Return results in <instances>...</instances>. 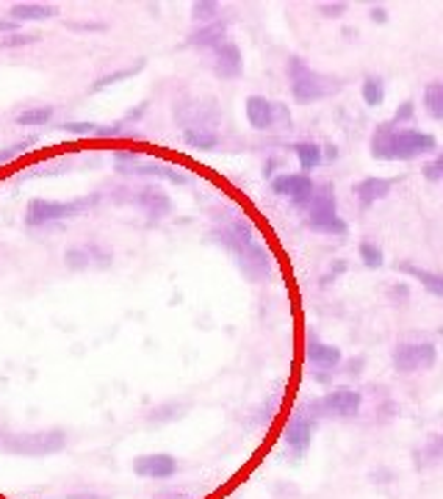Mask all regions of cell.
<instances>
[{"mask_svg":"<svg viewBox=\"0 0 443 499\" xmlns=\"http://www.w3.org/2000/svg\"><path fill=\"white\" fill-rule=\"evenodd\" d=\"M28 147H34V139H23V142H15V145L4 147V150H0V164H6V161H12V158L23 155Z\"/></svg>","mask_w":443,"mask_h":499,"instance_id":"obj_38","label":"cell"},{"mask_svg":"<svg viewBox=\"0 0 443 499\" xmlns=\"http://www.w3.org/2000/svg\"><path fill=\"white\" fill-rule=\"evenodd\" d=\"M211 67H213V75L222 78V81H236V78H241V73H244V55H241L239 45L231 42V39L225 45H219L213 50Z\"/></svg>","mask_w":443,"mask_h":499,"instance_id":"obj_15","label":"cell"},{"mask_svg":"<svg viewBox=\"0 0 443 499\" xmlns=\"http://www.w3.org/2000/svg\"><path fill=\"white\" fill-rule=\"evenodd\" d=\"M62 131L75 134V136H100V125H94V123H64Z\"/></svg>","mask_w":443,"mask_h":499,"instance_id":"obj_37","label":"cell"},{"mask_svg":"<svg viewBox=\"0 0 443 499\" xmlns=\"http://www.w3.org/2000/svg\"><path fill=\"white\" fill-rule=\"evenodd\" d=\"M59 15V9H55L53 4H39V0H23V4H15L9 9V20L15 23H28V20H50Z\"/></svg>","mask_w":443,"mask_h":499,"instance_id":"obj_21","label":"cell"},{"mask_svg":"<svg viewBox=\"0 0 443 499\" xmlns=\"http://www.w3.org/2000/svg\"><path fill=\"white\" fill-rule=\"evenodd\" d=\"M192 20L200 23V25L216 23L219 20V4L216 0H197V4L192 6Z\"/></svg>","mask_w":443,"mask_h":499,"instance_id":"obj_27","label":"cell"},{"mask_svg":"<svg viewBox=\"0 0 443 499\" xmlns=\"http://www.w3.org/2000/svg\"><path fill=\"white\" fill-rule=\"evenodd\" d=\"M363 408V394L355 392V388H332V392L316 397V400H308L302 405V411L308 416H313L316 422L319 419H352L358 416Z\"/></svg>","mask_w":443,"mask_h":499,"instance_id":"obj_6","label":"cell"},{"mask_svg":"<svg viewBox=\"0 0 443 499\" xmlns=\"http://www.w3.org/2000/svg\"><path fill=\"white\" fill-rule=\"evenodd\" d=\"M114 200H117V203H133V205H139V208H142L147 216H153V219H161V216H166V214L172 211L170 195H166L161 186H153V184H147V186H142V189H136V192L120 189Z\"/></svg>","mask_w":443,"mask_h":499,"instance_id":"obj_11","label":"cell"},{"mask_svg":"<svg viewBox=\"0 0 443 499\" xmlns=\"http://www.w3.org/2000/svg\"><path fill=\"white\" fill-rule=\"evenodd\" d=\"M369 17H371L374 23L385 25V23H388V9H385V6H371V9H369Z\"/></svg>","mask_w":443,"mask_h":499,"instance_id":"obj_42","label":"cell"},{"mask_svg":"<svg viewBox=\"0 0 443 499\" xmlns=\"http://www.w3.org/2000/svg\"><path fill=\"white\" fill-rule=\"evenodd\" d=\"M271 192L277 197H289L297 208H305L316 192V184L305 173H283L271 181Z\"/></svg>","mask_w":443,"mask_h":499,"instance_id":"obj_14","label":"cell"},{"mask_svg":"<svg viewBox=\"0 0 443 499\" xmlns=\"http://www.w3.org/2000/svg\"><path fill=\"white\" fill-rule=\"evenodd\" d=\"M413 117H416V103H413V100H405V103L394 111V123H397V125H408Z\"/></svg>","mask_w":443,"mask_h":499,"instance_id":"obj_39","label":"cell"},{"mask_svg":"<svg viewBox=\"0 0 443 499\" xmlns=\"http://www.w3.org/2000/svg\"><path fill=\"white\" fill-rule=\"evenodd\" d=\"M360 95H363V103L377 108L385 103V81L379 75H366L363 84H360Z\"/></svg>","mask_w":443,"mask_h":499,"instance_id":"obj_26","label":"cell"},{"mask_svg":"<svg viewBox=\"0 0 443 499\" xmlns=\"http://www.w3.org/2000/svg\"><path fill=\"white\" fill-rule=\"evenodd\" d=\"M64 499H108V496L94 494V491H75V494H70V496H64Z\"/></svg>","mask_w":443,"mask_h":499,"instance_id":"obj_43","label":"cell"},{"mask_svg":"<svg viewBox=\"0 0 443 499\" xmlns=\"http://www.w3.org/2000/svg\"><path fill=\"white\" fill-rule=\"evenodd\" d=\"M39 36L36 34H9L0 39V47H28V45H36Z\"/></svg>","mask_w":443,"mask_h":499,"instance_id":"obj_36","label":"cell"},{"mask_svg":"<svg viewBox=\"0 0 443 499\" xmlns=\"http://www.w3.org/2000/svg\"><path fill=\"white\" fill-rule=\"evenodd\" d=\"M183 142L194 150H216L219 147V131H213V128H189V131H183Z\"/></svg>","mask_w":443,"mask_h":499,"instance_id":"obj_24","label":"cell"},{"mask_svg":"<svg viewBox=\"0 0 443 499\" xmlns=\"http://www.w3.org/2000/svg\"><path fill=\"white\" fill-rule=\"evenodd\" d=\"M360 369H363V358L352 361V364H349V372H347V374H360Z\"/></svg>","mask_w":443,"mask_h":499,"instance_id":"obj_46","label":"cell"},{"mask_svg":"<svg viewBox=\"0 0 443 499\" xmlns=\"http://www.w3.org/2000/svg\"><path fill=\"white\" fill-rule=\"evenodd\" d=\"M313 433H316V419L308 416L302 408L289 416V422L283 427V441H286V447L294 458H302L310 450Z\"/></svg>","mask_w":443,"mask_h":499,"instance_id":"obj_12","label":"cell"},{"mask_svg":"<svg viewBox=\"0 0 443 499\" xmlns=\"http://www.w3.org/2000/svg\"><path fill=\"white\" fill-rule=\"evenodd\" d=\"M178 472V458L170 453H150L133 461V474L147 480H170Z\"/></svg>","mask_w":443,"mask_h":499,"instance_id":"obj_16","label":"cell"},{"mask_svg":"<svg viewBox=\"0 0 443 499\" xmlns=\"http://www.w3.org/2000/svg\"><path fill=\"white\" fill-rule=\"evenodd\" d=\"M84 247L89 250L92 266H100V269L111 266V258H114V253H111V247H105V245H100V242H86Z\"/></svg>","mask_w":443,"mask_h":499,"instance_id":"obj_32","label":"cell"},{"mask_svg":"<svg viewBox=\"0 0 443 499\" xmlns=\"http://www.w3.org/2000/svg\"><path fill=\"white\" fill-rule=\"evenodd\" d=\"M385 297L391 305H408L410 303V286L408 284H394L391 289L385 292Z\"/></svg>","mask_w":443,"mask_h":499,"instance_id":"obj_35","label":"cell"},{"mask_svg":"<svg viewBox=\"0 0 443 499\" xmlns=\"http://www.w3.org/2000/svg\"><path fill=\"white\" fill-rule=\"evenodd\" d=\"M100 203V195H92V197H81V200H31L28 208H25V222L34 228H42L47 222H55V219H70L92 205Z\"/></svg>","mask_w":443,"mask_h":499,"instance_id":"obj_7","label":"cell"},{"mask_svg":"<svg viewBox=\"0 0 443 499\" xmlns=\"http://www.w3.org/2000/svg\"><path fill=\"white\" fill-rule=\"evenodd\" d=\"M324 158L327 161H336L339 158V147L336 145H324Z\"/></svg>","mask_w":443,"mask_h":499,"instance_id":"obj_45","label":"cell"},{"mask_svg":"<svg viewBox=\"0 0 443 499\" xmlns=\"http://www.w3.org/2000/svg\"><path fill=\"white\" fill-rule=\"evenodd\" d=\"M438 464H443V433H432L421 447L413 450L416 469H432Z\"/></svg>","mask_w":443,"mask_h":499,"instance_id":"obj_20","label":"cell"},{"mask_svg":"<svg viewBox=\"0 0 443 499\" xmlns=\"http://www.w3.org/2000/svg\"><path fill=\"white\" fill-rule=\"evenodd\" d=\"M421 175H424L429 184H443V150H438L429 161H424Z\"/></svg>","mask_w":443,"mask_h":499,"instance_id":"obj_31","label":"cell"},{"mask_svg":"<svg viewBox=\"0 0 443 499\" xmlns=\"http://www.w3.org/2000/svg\"><path fill=\"white\" fill-rule=\"evenodd\" d=\"M70 31H105V23H67Z\"/></svg>","mask_w":443,"mask_h":499,"instance_id":"obj_41","label":"cell"},{"mask_svg":"<svg viewBox=\"0 0 443 499\" xmlns=\"http://www.w3.org/2000/svg\"><path fill=\"white\" fill-rule=\"evenodd\" d=\"M183 411H186V405H181V403L158 405V408L150 411V422H172V419H181Z\"/></svg>","mask_w":443,"mask_h":499,"instance_id":"obj_34","label":"cell"},{"mask_svg":"<svg viewBox=\"0 0 443 499\" xmlns=\"http://www.w3.org/2000/svg\"><path fill=\"white\" fill-rule=\"evenodd\" d=\"M211 236H213L216 245H222V247H225L236 258V264L244 272L247 281H252V284L266 281V274L271 272V255L255 239V231H252V225H250L247 219L233 216L231 222H225V225L213 228Z\"/></svg>","mask_w":443,"mask_h":499,"instance_id":"obj_1","label":"cell"},{"mask_svg":"<svg viewBox=\"0 0 443 499\" xmlns=\"http://www.w3.org/2000/svg\"><path fill=\"white\" fill-rule=\"evenodd\" d=\"M421 103L432 120H443V81H429L421 92Z\"/></svg>","mask_w":443,"mask_h":499,"instance_id":"obj_23","label":"cell"},{"mask_svg":"<svg viewBox=\"0 0 443 499\" xmlns=\"http://www.w3.org/2000/svg\"><path fill=\"white\" fill-rule=\"evenodd\" d=\"M369 153L377 161H416L438 153V139L427 131L397 125L394 120L377 123L369 136Z\"/></svg>","mask_w":443,"mask_h":499,"instance_id":"obj_2","label":"cell"},{"mask_svg":"<svg viewBox=\"0 0 443 499\" xmlns=\"http://www.w3.org/2000/svg\"><path fill=\"white\" fill-rule=\"evenodd\" d=\"M291 150H294V155H297V161H300V170H302L305 175L313 173L316 166H321V161H324V147H321L319 142H310V139L294 142Z\"/></svg>","mask_w":443,"mask_h":499,"instance_id":"obj_22","label":"cell"},{"mask_svg":"<svg viewBox=\"0 0 443 499\" xmlns=\"http://www.w3.org/2000/svg\"><path fill=\"white\" fill-rule=\"evenodd\" d=\"M305 358H308V364L313 369L310 372L313 380H319V383L332 380L336 369L344 364V353L336 344H327V342H321L316 336H308V342H305Z\"/></svg>","mask_w":443,"mask_h":499,"instance_id":"obj_10","label":"cell"},{"mask_svg":"<svg viewBox=\"0 0 443 499\" xmlns=\"http://www.w3.org/2000/svg\"><path fill=\"white\" fill-rule=\"evenodd\" d=\"M391 364L399 374L429 372L438 364V347L432 342H399L391 353Z\"/></svg>","mask_w":443,"mask_h":499,"instance_id":"obj_9","label":"cell"},{"mask_svg":"<svg viewBox=\"0 0 443 499\" xmlns=\"http://www.w3.org/2000/svg\"><path fill=\"white\" fill-rule=\"evenodd\" d=\"M286 75H289L294 100L302 103V105L327 100V97L339 95V92L344 89V81H341L339 75H330V73L313 70L308 62L300 59V55H289V62H286Z\"/></svg>","mask_w":443,"mask_h":499,"instance_id":"obj_3","label":"cell"},{"mask_svg":"<svg viewBox=\"0 0 443 499\" xmlns=\"http://www.w3.org/2000/svg\"><path fill=\"white\" fill-rule=\"evenodd\" d=\"M50 120H53V105H31L17 115L20 128H39V125H47Z\"/></svg>","mask_w":443,"mask_h":499,"instance_id":"obj_25","label":"cell"},{"mask_svg":"<svg viewBox=\"0 0 443 499\" xmlns=\"http://www.w3.org/2000/svg\"><path fill=\"white\" fill-rule=\"evenodd\" d=\"M0 34H17V23L15 20H0Z\"/></svg>","mask_w":443,"mask_h":499,"instance_id":"obj_44","label":"cell"},{"mask_svg":"<svg viewBox=\"0 0 443 499\" xmlns=\"http://www.w3.org/2000/svg\"><path fill=\"white\" fill-rule=\"evenodd\" d=\"M397 178H379V175H369L363 181H358L352 186V195L360 205V211H369L371 205H377L379 200H385L388 195H391Z\"/></svg>","mask_w":443,"mask_h":499,"instance_id":"obj_17","label":"cell"},{"mask_svg":"<svg viewBox=\"0 0 443 499\" xmlns=\"http://www.w3.org/2000/svg\"><path fill=\"white\" fill-rule=\"evenodd\" d=\"M175 117L183 125V131L189 128H213L219 125V108L213 100H186V103H175Z\"/></svg>","mask_w":443,"mask_h":499,"instance_id":"obj_13","label":"cell"},{"mask_svg":"<svg viewBox=\"0 0 443 499\" xmlns=\"http://www.w3.org/2000/svg\"><path fill=\"white\" fill-rule=\"evenodd\" d=\"M305 225L316 234L341 239L349 234V225L339 216V205H336V192H332L330 184H316V192L310 197V203L305 205Z\"/></svg>","mask_w":443,"mask_h":499,"instance_id":"obj_4","label":"cell"},{"mask_svg":"<svg viewBox=\"0 0 443 499\" xmlns=\"http://www.w3.org/2000/svg\"><path fill=\"white\" fill-rule=\"evenodd\" d=\"M139 70H144V62H136V65H131V67H125V70L108 73V75H103V78H97V81H94L92 92H100V89H105V86H111V84H117V81H125V78L136 75Z\"/></svg>","mask_w":443,"mask_h":499,"instance_id":"obj_28","label":"cell"},{"mask_svg":"<svg viewBox=\"0 0 443 499\" xmlns=\"http://www.w3.org/2000/svg\"><path fill=\"white\" fill-rule=\"evenodd\" d=\"M153 499H194V496L189 491H181V488H161V491H155Z\"/></svg>","mask_w":443,"mask_h":499,"instance_id":"obj_40","label":"cell"},{"mask_svg":"<svg viewBox=\"0 0 443 499\" xmlns=\"http://www.w3.org/2000/svg\"><path fill=\"white\" fill-rule=\"evenodd\" d=\"M247 111V123L255 131H281L291 125V111L283 103H274L263 95H250L244 103Z\"/></svg>","mask_w":443,"mask_h":499,"instance_id":"obj_8","label":"cell"},{"mask_svg":"<svg viewBox=\"0 0 443 499\" xmlns=\"http://www.w3.org/2000/svg\"><path fill=\"white\" fill-rule=\"evenodd\" d=\"M347 9H349L347 0H321V4H316V12L324 20H341L347 15Z\"/></svg>","mask_w":443,"mask_h":499,"instance_id":"obj_30","label":"cell"},{"mask_svg":"<svg viewBox=\"0 0 443 499\" xmlns=\"http://www.w3.org/2000/svg\"><path fill=\"white\" fill-rule=\"evenodd\" d=\"M67 447V433L53 427V430H36V433H4L0 435V450L23 455V458H44L55 455Z\"/></svg>","mask_w":443,"mask_h":499,"instance_id":"obj_5","label":"cell"},{"mask_svg":"<svg viewBox=\"0 0 443 499\" xmlns=\"http://www.w3.org/2000/svg\"><path fill=\"white\" fill-rule=\"evenodd\" d=\"M397 272L413 277L416 284H421L424 292H429L432 297L443 300V272H435V269H427V266H418L413 261H397Z\"/></svg>","mask_w":443,"mask_h":499,"instance_id":"obj_18","label":"cell"},{"mask_svg":"<svg viewBox=\"0 0 443 499\" xmlns=\"http://www.w3.org/2000/svg\"><path fill=\"white\" fill-rule=\"evenodd\" d=\"M358 255H360V261H363L369 269H379V266L385 264V255H382V250H379L374 242H369V239H363V242L358 245Z\"/></svg>","mask_w":443,"mask_h":499,"instance_id":"obj_29","label":"cell"},{"mask_svg":"<svg viewBox=\"0 0 443 499\" xmlns=\"http://www.w3.org/2000/svg\"><path fill=\"white\" fill-rule=\"evenodd\" d=\"M64 261H67V266L70 269H75V272H84V269H89L92 266V258H89V250L81 245V247H70L67 253H64Z\"/></svg>","mask_w":443,"mask_h":499,"instance_id":"obj_33","label":"cell"},{"mask_svg":"<svg viewBox=\"0 0 443 499\" xmlns=\"http://www.w3.org/2000/svg\"><path fill=\"white\" fill-rule=\"evenodd\" d=\"M186 42H189L192 47H200V50H216L219 45H225V42H228V25L222 23V20L208 23V25H197V28L186 36Z\"/></svg>","mask_w":443,"mask_h":499,"instance_id":"obj_19","label":"cell"}]
</instances>
